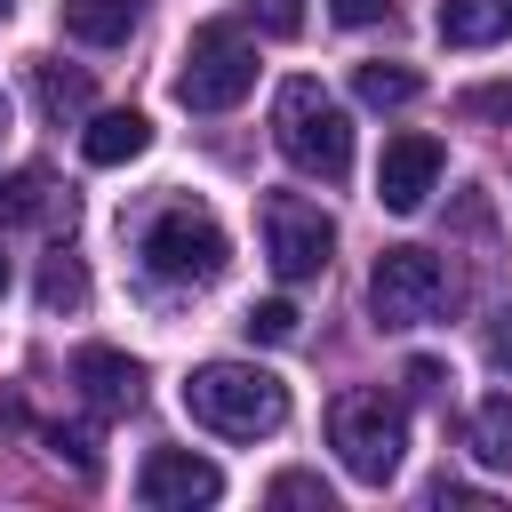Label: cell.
I'll list each match as a JSON object with an SVG mask.
<instances>
[{
    "mask_svg": "<svg viewBox=\"0 0 512 512\" xmlns=\"http://www.w3.org/2000/svg\"><path fill=\"white\" fill-rule=\"evenodd\" d=\"M0 144H8V96H0Z\"/></svg>",
    "mask_w": 512,
    "mask_h": 512,
    "instance_id": "cell-26",
    "label": "cell"
},
{
    "mask_svg": "<svg viewBox=\"0 0 512 512\" xmlns=\"http://www.w3.org/2000/svg\"><path fill=\"white\" fill-rule=\"evenodd\" d=\"M0 288H8V248H0Z\"/></svg>",
    "mask_w": 512,
    "mask_h": 512,
    "instance_id": "cell-27",
    "label": "cell"
},
{
    "mask_svg": "<svg viewBox=\"0 0 512 512\" xmlns=\"http://www.w3.org/2000/svg\"><path fill=\"white\" fill-rule=\"evenodd\" d=\"M512 32V0H440V40L448 48H496Z\"/></svg>",
    "mask_w": 512,
    "mask_h": 512,
    "instance_id": "cell-12",
    "label": "cell"
},
{
    "mask_svg": "<svg viewBox=\"0 0 512 512\" xmlns=\"http://www.w3.org/2000/svg\"><path fill=\"white\" fill-rule=\"evenodd\" d=\"M32 96H40V112L56 120V128H72V120H88V72L80 64H32Z\"/></svg>",
    "mask_w": 512,
    "mask_h": 512,
    "instance_id": "cell-14",
    "label": "cell"
},
{
    "mask_svg": "<svg viewBox=\"0 0 512 512\" xmlns=\"http://www.w3.org/2000/svg\"><path fill=\"white\" fill-rule=\"evenodd\" d=\"M72 384H80V400H88V408L120 416V408H136L144 368H136L128 352H112V344H80V352H72Z\"/></svg>",
    "mask_w": 512,
    "mask_h": 512,
    "instance_id": "cell-10",
    "label": "cell"
},
{
    "mask_svg": "<svg viewBox=\"0 0 512 512\" xmlns=\"http://www.w3.org/2000/svg\"><path fill=\"white\" fill-rule=\"evenodd\" d=\"M136 256H144V272H152V280H168V288H208V280L232 264V240H224V224H216L208 208L168 200V208L144 224Z\"/></svg>",
    "mask_w": 512,
    "mask_h": 512,
    "instance_id": "cell-3",
    "label": "cell"
},
{
    "mask_svg": "<svg viewBox=\"0 0 512 512\" xmlns=\"http://www.w3.org/2000/svg\"><path fill=\"white\" fill-rule=\"evenodd\" d=\"M448 304V264L432 248H384L368 272V312L376 328H424Z\"/></svg>",
    "mask_w": 512,
    "mask_h": 512,
    "instance_id": "cell-6",
    "label": "cell"
},
{
    "mask_svg": "<svg viewBox=\"0 0 512 512\" xmlns=\"http://www.w3.org/2000/svg\"><path fill=\"white\" fill-rule=\"evenodd\" d=\"M40 304H48V312H72V304H88V272H80L64 248H56V256H48V272H40Z\"/></svg>",
    "mask_w": 512,
    "mask_h": 512,
    "instance_id": "cell-18",
    "label": "cell"
},
{
    "mask_svg": "<svg viewBox=\"0 0 512 512\" xmlns=\"http://www.w3.org/2000/svg\"><path fill=\"white\" fill-rule=\"evenodd\" d=\"M272 144L288 152V168H304L320 184L352 176V120H344V104L320 80H280V96H272Z\"/></svg>",
    "mask_w": 512,
    "mask_h": 512,
    "instance_id": "cell-2",
    "label": "cell"
},
{
    "mask_svg": "<svg viewBox=\"0 0 512 512\" xmlns=\"http://www.w3.org/2000/svg\"><path fill=\"white\" fill-rule=\"evenodd\" d=\"M432 184H440V144L432 136H392L384 160H376V200L392 216H416L432 200Z\"/></svg>",
    "mask_w": 512,
    "mask_h": 512,
    "instance_id": "cell-9",
    "label": "cell"
},
{
    "mask_svg": "<svg viewBox=\"0 0 512 512\" xmlns=\"http://www.w3.org/2000/svg\"><path fill=\"white\" fill-rule=\"evenodd\" d=\"M352 96L376 104V112H392V104H416L424 80H416V64H352Z\"/></svg>",
    "mask_w": 512,
    "mask_h": 512,
    "instance_id": "cell-16",
    "label": "cell"
},
{
    "mask_svg": "<svg viewBox=\"0 0 512 512\" xmlns=\"http://www.w3.org/2000/svg\"><path fill=\"white\" fill-rule=\"evenodd\" d=\"M184 408H192V424H208L224 440H256V432L288 424V384L248 360H208L184 376Z\"/></svg>",
    "mask_w": 512,
    "mask_h": 512,
    "instance_id": "cell-1",
    "label": "cell"
},
{
    "mask_svg": "<svg viewBox=\"0 0 512 512\" xmlns=\"http://www.w3.org/2000/svg\"><path fill=\"white\" fill-rule=\"evenodd\" d=\"M144 144H152V120H144V112H96V120L80 128L88 168H120V160H136Z\"/></svg>",
    "mask_w": 512,
    "mask_h": 512,
    "instance_id": "cell-11",
    "label": "cell"
},
{
    "mask_svg": "<svg viewBox=\"0 0 512 512\" xmlns=\"http://www.w3.org/2000/svg\"><path fill=\"white\" fill-rule=\"evenodd\" d=\"M336 8V24H376V16H392V0H328Z\"/></svg>",
    "mask_w": 512,
    "mask_h": 512,
    "instance_id": "cell-24",
    "label": "cell"
},
{
    "mask_svg": "<svg viewBox=\"0 0 512 512\" xmlns=\"http://www.w3.org/2000/svg\"><path fill=\"white\" fill-rule=\"evenodd\" d=\"M328 448L360 488H384L408 456V416L384 392H336L328 400Z\"/></svg>",
    "mask_w": 512,
    "mask_h": 512,
    "instance_id": "cell-4",
    "label": "cell"
},
{
    "mask_svg": "<svg viewBox=\"0 0 512 512\" xmlns=\"http://www.w3.org/2000/svg\"><path fill=\"white\" fill-rule=\"evenodd\" d=\"M264 256H272L280 280H320L328 256H336V224H328L312 200L272 192V200H264Z\"/></svg>",
    "mask_w": 512,
    "mask_h": 512,
    "instance_id": "cell-7",
    "label": "cell"
},
{
    "mask_svg": "<svg viewBox=\"0 0 512 512\" xmlns=\"http://www.w3.org/2000/svg\"><path fill=\"white\" fill-rule=\"evenodd\" d=\"M256 88V48L240 24H200L184 40V64H176V104L184 112H232L240 96Z\"/></svg>",
    "mask_w": 512,
    "mask_h": 512,
    "instance_id": "cell-5",
    "label": "cell"
},
{
    "mask_svg": "<svg viewBox=\"0 0 512 512\" xmlns=\"http://www.w3.org/2000/svg\"><path fill=\"white\" fill-rule=\"evenodd\" d=\"M248 8H256V24H264V32H280V40L304 24V0H248Z\"/></svg>",
    "mask_w": 512,
    "mask_h": 512,
    "instance_id": "cell-22",
    "label": "cell"
},
{
    "mask_svg": "<svg viewBox=\"0 0 512 512\" xmlns=\"http://www.w3.org/2000/svg\"><path fill=\"white\" fill-rule=\"evenodd\" d=\"M136 496L152 512H192V504H216L224 496V472L208 456H192V448H152L136 464Z\"/></svg>",
    "mask_w": 512,
    "mask_h": 512,
    "instance_id": "cell-8",
    "label": "cell"
},
{
    "mask_svg": "<svg viewBox=\"0 0 512 512\" xmlns=\"http://www.w3.org/2000/svg\"><path fill=\"white\" fill-rule=\"evenodd\" d=\"M424 504H472V512H488V496H480V488H464V480H432V488H424Z\"/></svg>",
    "mask_w": 512,
    "mask_h": 512,
    "instance_id": "cell-23",
    "label": "cell"
},
{
    "mask_svg": "<svg viewBox=\"0 0 512 512\" xmlns=\"http://www.w3.org/2000/svg\"><path fill=\"white\" fill-rule=\"evenodd\" d=\"M472 456L496 464V472H512V392H488L472 408Z\"/></svg>",
    "mask_w": 512,
    "mask_h": 512,
    "instance_id": "cell-17",
    "label": "cell"
},
{
    "mask_svg": "<svg viewBox=\"0 0 512 512\" xmlns=\"http://www.w3.org/2000/svg\"><path fill=\"white\" fill-rule=\"evenodd\" d=\"M136 16H144V0H64V32L88 48H120L136 32Z\"/></svg>",
    "mask_w": 512,
    "mask_h": 512,
    "instance_id": "cell-13",
    "label": "cell"
},
{
    "mask_svg": "<svg viewBox=\"0 0 512 512\" xmlns=\"http://www.w3.org/2000/svg\"><path fill=\"white\" fill-rule=\"evenodd\" d=\"M264 496H272V504H320V512H328V480H320V472H280Z\"/></svg>",
    "mask_w": 512,
    "mask_h": 512,
    "instance_id": "cell-21",
    "label": "cell"
},
{
    "mask_svg": "<svg viewBox=\"0 0 512 512\" xmlns=\"http://www.w3.org/2000/svg\"><path fill=\"white\" fill-rule=\"evenodd\" d=\"M0 216H32V224H56V216H72V192H56L40 168H24V176H0Z\"/></svg>",
    "mask_w": 512,
    "mask_h": 512,
    "instance_id": "cell-15",
    "label": "cell"
},
{
    "mask_svg": "<svg viewBox=\"0 0 512 512\" xmlns=\"http://www.w3.org/2000/svg\"><path fill=\"white\" fill-rule=\"evenodd\" d=\"M8 8H16V0H0V24H8Z\"/></svg>",
    "mask_w": 512,
    "mask_h": 512,
    "instance_id": "cell-28",
    "label": "cell"
},
{
    "mask_svg": "<svg viewBox=\"0 0 512 512\" xmlns=\"http://www.w3.org/2000/svg\"><path fill=\"white\" fill-rule=\"evenodd\" d=\"M488 360H496V368H504V376H512V312H504V320H496V328H488Z\"/></svg>",
    "mask_w": 512,
    "mask_h": 512,
    "instance_id": "cell-25",
    "label": "cell"
},
{
    "mask_svg": "<svg viewBox=\"0 0 512 512\" xmlns=\"http://www.w3.org/2000/svg\"><path fill=\"white\" fill-rule=\"evenodd\" d=\"M456 112H464V120H512V80H480V88H464Z\"/></svg>",
    "mask_w": 512,
    "mask_h": 512,
    "instance_id": "cell-20",
    "label": "cell"
},
{
    "mask_svg": "<svg viewBox=\"0 0 512 512\" xmlns=\"http://www.w3.org/2000/svg\"><path fill=\"white\" fill-rule=\"evenodd\" d=\"M240 328H248L256 344H288V336H296V304H288V296H264V304H248Z\"/></svg>",
    "mask_w": 512,
    "mask_h": 512,
    "instance_id": "cell-19",
    "label": "cell"
}]
</instances>
